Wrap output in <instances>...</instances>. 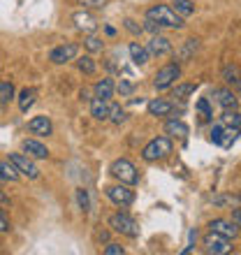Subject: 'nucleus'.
<instances>
[{
  "label": "nucleus",
  "mask_w": 241,
  "mask_h": 255,
  "mask_svg": "<svg viewBox=\"0 0 241 255\" xmlns=\"http://www.w3.org/2000/svg\"><path fill=\"white\" fill-rule=\"evenodd\" d=\"M84 47L91 51V54H95V51H102V47H105V42L100 40V37H95V35H88L86 40H84Z\"/></svg>",
  "instance_id": "473e14b6"
},
{
  "label": "nucleus",
  "mask_w": 241,
  "mask_h": 255,
  "mask_svg": "<svg viewBox=\"0 0 241 255\" xmlns=\"http://www.w3.org/2000/svg\"><path fill=\"white\" fill-rule=\"evenodd\" d=\"M160 30H162V26L158 23V21H153V19H146V21H144V33L160 35Z\"/></svg>",
  "instance_id": "e433bc0d"
},
{
  "label": "nucleus",
  "mask_w": 241,
  "mask_h": 255,
  "mask_svg": "<svg viewBox=\"0 0 241 255\" xmlns=\"http://www.w3.org/2000/svg\"><path fill=\"white\" fill-rule=\"evenodd\" d=\"M109 174L114 176L119 183H127V186H134V183L139 181L137 167H134L130 160H125V158H119V160L112 162V167H109Z\"/></svg>",
  "instance_id": "7ed1b4c3"
},
{
  "label": "nucleus",
  "mask_w": 241,
  "mask_h": 255,
  "mask_svg": "<svg viewBox=\"0 0 241 255\" xmlns=\"http://www.w3.org/2000/svg\"><path fill=\"white\" fill-rule=\"evenodd\" d=\"M209 232H216L221 237H228V239H235L239 235V228H237L232 221H225V218H216V221L209 223Z\"/></svg>",
  "instance_id": "9d476101"
},
{
  "label": "nucleus",
  "mask_w": 241,
  "mask_h": 255,
  "mask_svg": "<svg viewBox=\"0 0 241 255\" xmlns=\"http://www.w3.org/2000/svg\"><path fill=\"white\" fill-rule=\"evenodd\" d=\"M200 49V40H195V37H190V40H186L183 42V47L176 51V56H174V61L176 63H186V61H190L195 56V51Z\"/></svg>",
  "instance_id": "dca6fc26"
},
{
  "label": "nucleus",
  "mask_w": 241,
  "mask_h": 255,
  "mask_svg": "<svg viewBox=\"0 0 241 255\" xmlns=\"http://www.w3.org/2000/svg\"><path fill=\"white\" fill-rule=\"evenodd\" d=\"M195 109L202 114V119H211V107H209L207 98H200V100H197V105H195Z\"/></svg>",
  "instance_id": "c9c22d12"
},
{
  "label": "nucleus",
  "mask_w": 241,
  "mask_h": 255,
  "mask_svg": "<svg viewBox=\"0 0 241 255\" xmlns=\"http://www.w3.org/2000/svg\"><path fill=\"white\" fill-rule=\"evenodd\" d=\"M9 230H12V225H9V221L5 218L2 209H0V235H2V232H9Z\"/></svg>",
  "instance_id": "ea45409f"
},
{
  "label": "nucleus",
  "mask_w": 241,
  "mask_h": 255,
  "mask_svg": "<svg viewBox=\"0 0 241 255\" xmlns=\"http://www.w3.org/2000/svg\"><path fill=\"white\" fill-rule=\"evenodd\" d=\"M109 228L114 230V232H119V235L130 237V239L139 237V225H137V221H134L132 216H127V214H114L109 218Z\"/></svg>",
  "instance_id": "39448f33"
},
{
  "label": "nucleus",
  "mask_w": 241,
  "mask_h": 255,
  "mask_svg": "<svg viewBox=\"0 0 241 255\" xmlns=\"http://www.w3.org/2000/svg\"><path fill=\"white\" fill-rule=\"evenodd\" d=\"M74 23H77V28L84 30V33H95V30H98V21H95L91 14H86V12L74 14Z\"/></svg>",
  "instance_id": "4be33fe9"
},
{
  "label": "nucleus",
  "mask_w": 241,
  "mask_h": 255,
  "mask_svg": "<svg viewBox=\"0 0 241 255\" xmlns=\"http://www.w3.org/2000/svg\"><path fill=\"white\" fill-rule=\"evenodd\" d=\"M35 98H37V93H35V88H21L19 98H16V102H19V109L26 114L28 109L35 105Z\"/></svg>",
  "instance_id": "5701e85b"
},
{
  "label": "nucleus",
  "mask_w": 241,
  "mask_h": 255,
  "mask_svg": "<svg viewBox=\"0 0 241 255\" xmlns=\"http://www.w3.org/2000/svg\"><path fill=\"white\" fill-rule=\"evenodd\" d=\"M77 204H79V209L84 211V214L91 211V197H88L86 188H77Z\"/></svg>",
  "instance_id": "c756f323"
},
{
  "label": "nucleus",
  "mask_w": 241,
  "mask_h": 255,
  "mask_svg": "<svg viewBox=\"0 0 241 255\" xmlns=\"http://www.w3.org/2000/svg\"><path fill=\"white\" fill-rule=\"evenodd\" d=\"M165 132L172 134V137H181V139H186L188 132H190V128L181 121V119H169V121L165 123Z\"/></svg>",
  "instance_id": "6ab92c4d"
},
{
  "label": "nucleus",
  "mask_w": 241,
  "mask_h": 255,
  "mask_svg": "<svg viewBox=\"0 0 241 255\" xmlns=\"http://www.w3.org/2000/svg\"><path fill=\"white\" fill-rule=\"evenodd\" d=\"M239 200H241V193H239Z\"/></svg>",
  "instance_id": "49530a36"
},
{
  "label": "nucleus",
  "mask_w": 241,
  "mask_h": 255,
  "mask_svg": "<svg viewBox=\"0 0 241 255\" xmlns=\"http://www.w3.org/2000/svg\"><path fill=\"white\" fill-rule=\"evenodd\" d=\"M9 100H14V86L5 81V84H0V105H7Z\"/></svg>",
  "instance_id": "2f4dec72"
},
{
  "label": "nucleus",
  "mask_w": 241,
  "mask_h": 255,
  "mask_svg": "<svg viewBox=\"0 0 241 255\" xmlns=\"http://www.w3.org/2000/svg\"><path fill=\"white\" fill-rule=\"evenodd\" d=\"M239 88H241V77H239Z\"/></svg>",
  "instance_id": "a18cd8bd"
},
{
  "label": "nucleus",
  "mask_w": 241,
  "mask_h": 255,
  "mask_svg": "<svg viewBox=\"0 0 241 255\" xmlns=\"http://www.w3.org/2000/svg\"><path fill=\"white\" fill-rule=\"evenodd\" d=\"M107 2V0H81V5H86V7H102Z\"/></svg>",
  "instance_id": "79ce46f5"
},
{
  "label": "nucleus",
  "mask_w": 241,
  "mask_h": 255,
  "mask_svg": "<svg viewBox=\"0 0 241 255\" xmlns=\"http://www.w3.org/2000/svg\"><path fill=\"white\" fill-rule=\"evenodd\" d=\"M223 126L241 130V114L235 112V109H225V114H223Z\"/></svg>",
  "instance_id": "bb28decb"
},
{
  "label": "nucleus",
  "mask_w": 241,
  "mask_h": 255,
  "mask_svg": "<svg viewBox=\"0 0 241 255\" xmlns=\"http://www.w3.org/2000/svg\"><path fill=\"white\" fill-rule=\"evenodd\" d=\"M123 28H125L127 33H132V35H141V33H144V26H139L134 19H125V21H123Z\"/></svg>",
  "instance_id": "f704fd0d"
},
{
  "label": "nucleus",
  "mask_w": 241,
  "mask_h": 255,
  "mask_svg": "<svg viewBox=\"0 0 241 255\" xmlns=\"http://www.w3.org/2000/svg\"><path fill=\"white\" fill-rule=\"evenodd\" d=\"M109 121L114 123V126H120V123L125 121V109L120 107V105H109Z\"/></svg>",
  "instance_id": "cd10ccee"
},
{
  "label": "nucleus",
  "mask_w": 241,
  "mask_h": 255,
  "mask_svg": "<svg viewBox=\"0 0 241 255\" xmlns=\"http://www.w3.org/2000/svg\"><path fill=\"white\" fill-rule=\"evenodd\" d=\"M91 116H93L95 121H107L109 119L107 100H102V98H93V100H91Z\"/></svg>",
  "instance_id": "aec40b11"
},
{
  "label": "nucleus",
  "mask_w": 241,
  "mask_h": 255,
  "mask_svg": "<svg viewBox=\"0 0 241 255\" xmlns=\"http://www.w3.org/2000/svg\"><path fill=\"white\" fill-rule=\"evenodd\" d=\"M127 54H130V58H132L134 65H146L148 58H151L148 49L141 47L139 42H130V47H127Z\"/></svg>",
  "instance_id": "f3484780"
},
{
  "label": "nucleus",
  "mask_w": 241,
  "mask_h": 255,
  "mask_svg": "<svg viewBox=\"0 0 241 255\" xmlns=\"http://www.w3.org/2000/svg\"><path fill=\"white\" fill-rule=\"evenodd\" d=\"M19 169L14 167V162L7 158V160H0V181H9V183H14V181H19Z\"/></svg>",
  "instance_id": "412c9836"
},
{
  "label": "nucleus",
  "mask_w": 241,
  "mask_h": 255,
  "mask_svg": "<svg viewBox=\"0 0 241 255\" xmlns=\"http://www.w3.org/2000/svg\"><path fill=\"white\" fill-rule=\"evenodd\" d=\"M223 132H225V126H214L211 128V141L218 144V146H221V141H223Z\"/></svg>",
  "instance_id": "58836bf2"
},
{
  "label": "nucleus",
  "mask_w": 241,
  "mask_h": 255,
  "mask_svg": "<svg viewBox=\"0 0 241 255\" xmlns=\"http://www.w3.org/2000/svg\"><path fill=\"white\" fill-rule=\"evenodd\" d=\"M181 77V65L179 63H167L165 67H160L153 77V88L155 91H167L176 84V79Z\"/></svg>",
  "instance_id": "20e7f679"
},
{
  "label": "nucleus",
  "mask_w": 241,
  "mask_h": 255,
  "mask_svg": "<svg viewBox=\"0 0 241 255\" xmlns=\"http://www.w3.org/2000/svg\"><path fill=\"white\" fill-rule=\"evenodd\" d=\"M232 223H235L241 232V209H232Z\"/></svg>",
  "instance_id": "a19ab883"
},
{
  "label": "nucleus",
  "mask_w": 241,
  "mask_h": 255,
  "mask_svg": "<svg viewBox=\"0 0 241 255\" xmlns=\"http://www.w3.org/2000/svg\"><path fill=\"white\" fill-rule=\"evenodd\" d=\"M146 49H148V54L151 56H167L169 51H172V42L165 37V35H153L151 40L146 42Z\"/></svg>",
  "instance_id": "9b49d317"
},
{
  "label": "nucleus",
  "mask_w": 241,
  "mask_h": 255,
  "mask_svg": "<svg viewBox=\"0 0 241 255\" xmlns=\"http://www.w3.org/2000/svg\"><path fill=\"white\" fill-rule=\"evenodd\" d=\"M23 153H28L35 160H47L49 158V148L37 139H23Z\"/></svg>",
  "instance_id": "ddd939ff"
},
{
  "label": "nucleus",
  "mask_w": 241,
  "mask_h": 255,
  "mask_svg": "<svg viewBox=\"0 0 241 255\" xmlns=\"http://www.w3.org/2000/svg\"><path fill=\"white\" fill-rule=\"evenodd\" d=\"M172 9H174L179 16L186 19V16H193L195 14V2L193 0H174V2H172Z\"/></svg>",
  "instance_id": "393cba45"
},
{
  "label": "nucleus",
  "mask_w": 241,
  "mask_h": 255,
  "mask_svg": "<svg viewBox=\"0 0 241 255\" xmlns=\"http://www.w3.org/2000/svg\"><path fill=\"white\" fill-rule=\"evenodd\" d=\"M105 193H107V197L112 202H114L116 207H130L134 202V193L130 190V186L127 183H119V186H107L105 188Z\"/></svg>",
  "instance_id": "423d86ee"
},
{
  "label": "nucleus",
  "mask_w": 241,
  "mask_h": 255,
  "mask_svg": "<svg viewBox=\"0 0 241 255\" xmlns=\"http://www.w3.org/2000/svg\"><path fill=\"white\" fill-rule=\"evenodd\" d=\"M93 93H95V98H102V100H112V95L116 93V84L109 79V77H105V79L95 81Z\"/></svg>",
  "instance_id": "2eb2a0df"
},
{
  "label": "nucleus",
  "mask_w": 241,
  "mask_h": 255,
  "mask_svg": "<svg viewBox=\"0 0 241 255\" xmlns=\"http://www.w3.org/2000/svg\"><path fill=\"white\" fill-rule=\"evenodd\" d=\"M74 61H77L79 72H84V74H95V70H98V65H95V61L91 56H79V58H74Z\"/></svg>",
  "instance_id": "a878e982"
},
{
  "label": "nucleus",
  "mask_w": 241,
  "mask_h": 255,
  "mask_svg": "<svg viewBox=\"0 0 241 255\" xmlns=\"http://www.w3.org/2000/svg\"><path fill=\"white\" fill-rule=\"evenodd\" d=\"M79 54V47L74 44V42H65V44H60V47L51 49V54H49V61L56 63V65H63V63H70L77 58Z\"/></svg>",
  "instance_id": "6e6552de"
},
{
  "label": "nucleus",
  "mask_w": 241,
  "mask_h": 255,
  "mask_svg": "<svg viewBox=\"0 0 241 255\" xmlns=\"http://www.w3.org/2000/svg\"><path fill=\"white\" fill-rule=\"evenodd\" d=\"M204 251H207V253H214V255H225V253L232 251V246H230L228 237H221V235H216V232H209V235L204 237Z\"/></svg>",
  "instance_id": "1a4fd4ad"
},
{
  "label": "nucleus",
  "mask_w": 241,
  "mask_h": 255,
  "mask_svg": "<svg viewBox=\"0 0 241 255\" xmlns=\"http://www.w3.org/2000/svg\"><path fill=\"white\" fill-rule=\"evenodd\" d=\"M81 100H93V98H91V93H88L86 88H84V91H81Z\"/></svg>",
  "instance_id": "c03bdc74"
},
{
  "label": "nucleus",
  "mask_w": 241,
  "mask_h": 255,
  "mask_svg": "<svg viewBox=\"0 0 241 255\" xmlns=\"http://www.w3.org/2000/svg\"><path fill=\"white\" fill-rule=\"evenodd\" d=\"M102 253L105 255H123L125 253V249H123L120 244H107V246L102 249Z\"/></svg>",
  "instance_id": "4c0bfd02"
},
{
  "label": "nucleus",
  "mask_w": 241,
  "mask_h": 255,
  "mask_svg": "<svg viewBox=\"0 0 241 255\" xmlns=\"http://www.w3.org/2000/svg\"><path fill=\"white\" fill-rule=\"evenodd\" d=\"M7 204H9V195H5L0 190V207H7Z\"/></svg>",
  "instance_id": "37998d69"
},
{
  "label": "nucleus",
  "mask_w": 241,
  "mask_h": 255,
  "mask_svg": "<svg viewBox=\"0 0 241 255\" xmlns=\"http://www.w3.org/2000/svg\"><path fill=\"white\" fill-rule=\"evenodd\" d=\"M214 98L223 109H237V98L230 88H214Z\"/></svg>",
  "instance_id": "a211bd4d"
},
{
  "label": "nucleus",
  "mask_w": 241,
  "mask_h": 255,
  "mask_svg": "<svg viewBox=\"0 0 241 255\" xmlns=\"http://www.w3.org/2000/svg\"><path fill=\"white\" fill-rule=\"evenodd\" d=\"M146 19L158 21L162 28H172V30H181V28L186 26V23H183V16H179V14L172 9V5H162V2L148 7Z\"/></svg>",
  "instance_id": "f257e3e1"
},
{
  "label": "nucleus",
  "mask_w": 241,
  "mask_h": 255,
  "mask_svg": "<svg viewBox=\"0 0 241 255\" xmlns=\"http://www.w3.org/2000/svg\"><path fill=\"white\" fill-rule=\"evenodd\" d=\"M239 70H237V65H225L223 67V79L228 81V84H239Z\"/></svg>",
  "instance_id": "7c9ffc66"
},
{
  "label": "nucleus",
  "mask_w": 241,
  "mask_h": 255,
  "mask_svg": "<svg viewBox=\"0 0 241 255\" xmlns=\"http://www.w3.org/2000/svg\"><path fill=\"white\" fill-rule=\"evenodd\" d=\"M9 160L14 162V167L19 169V174L28 176V179H40V169H37V165L28 153H9Z\"/></svg>",
  "instance_id": "0eeeda50"
},
{
  "label": "nucleus",
  "mask_w": 241,
  "mask_h": 255,
  "mask_svg": "<svg viewBox=\"0 0 241 255\" xmlns=\"http://www.w3.org/2000/svg\"><path fill=\"white\" fill-rule=\"evenodd\" d=\"M28 130L37 137H49V134L54 132V126L49 121V116H33L30 121H28Z\"/></svg>",
  "instance_id": "f8f14e48"
},
{
  "label": "nucleus",
  "mask_w": 241,
  "mask_h": 255,
  "mask_svg": "<svg viewBox=\"0 0 241 255\" xmlns=\"http://www.w3.org/2000/svg\"><path fill=\"white\" fill-rule=\"evenodd\" d=\"M148 109V114L151 116H169L172 114V109H174V102H169V100H162V98H155V100H151L146 105Z\"/></svg>",
  "instance_id": "4468645a"
},
{
  "label": "nucleus",
  "mask_w": 241,
  "mask_h": 255,
  "mask_svg": "<svg viewBox=\"0 0 241 255\" xmlns=\"http://www.w3.org/2000/svg\"><path fill=\"white\" fill-rule=\"evenodd\" d=\"M132 91H134V86L130 84L127 79H120L119 84H116V93L120 95V98H127V95H132Z\"/></svg>",
  "instance_id": "72a5a7b5"
},
{
  "label": "nucleus",
  "mask_w": 241,
  "mask_h": 255,
  "mask_svg": "<svg viewBox=\"0 0 241 255\" xmlns=\"http://www.w3.org/2000/svg\"><path fill=\"white\" fill-rule=\"evenodd\" d=\"M169 153H172V139L169 137H155L141 148V158L146 162L165 160V158H169Z\"/></svg>",
  "instance_id": "f03ea898"
},
{
  "label": "nucleus",
  "mask_w": 241,
  "mask_h": 255,
  "mask_svg": "<svg viewBox=\"0 0 241 255\" xmlns=\"http://www.w3.org/2000/svg\"><path fill=\"white\" fill-rule=\"evenodd\" d=\"M237 139H239V130H237V128H225V132H223V141H221V146H223V148H230Z\"/></svg>",
  "instance_id": "c85d7f7f"
},
{
  "label": "nucleus",
  "mask_w": 241,
  "mask_h": 255,
  "mask_svg": "<svg viewBox=\"0 0 241 255\" xmlns=\"http://www.w3.org/2000/svg\"><path fill=\"white\" fill-rule=\"evenodd\" d=\"M197 91V84H190V81H181V84H174V98L179 102H186L190 95Z\"/></svg>",
  "instance_id": "b1692460"
}]
</instances>
